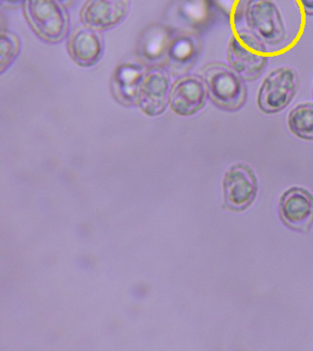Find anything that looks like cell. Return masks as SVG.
<instances>
[{
	"mask_svg": "<svg viewBox=\"0 0 313 351\" xmlns=\"http://www.w3.org/2000/svg\"><path fill=\"white\" fill-rule=\"evenodd\" d=\"M202 75L209 99L220 110L235 112L246 104V84L233 68L211 62L204 67Z\"/></svg>",
	"mask_w": 313,
	"mask_h": 351,
	"instance_id": "1",
	"label": "cell"
},
{
	"mask_svg": "<svg viewBox=\"0 0 313 351\" xmlns=\"http://www.w3.org/2000/svg\"><path fill=\"white\" fill-rule=\"evenodd\" d=\"M227 54L230 66L246 82L259 78L268 62L266 45L248 29L238 32L231 38Z\"/></svg>",
	"mask_w": 313,
	"mask_h": 351,
	"instance_id": "2",
	"label": "cell"
},
{
	"mask_svg": "<svg viewBox=\"0 0 313 351\" xmlns=\"http://www.w3.org/2000/svg\"><path fill=\"white\" fill-rule=\"evenodd\" d=\"M244 18L248 31L264 45L275 47L285 42L287 29L284 21L272 0H247Z\"/></svg>",
	"mask_w": 313,
	"mask_h": 351,
	"instance_id": "3",
	"label": "cell"
},
{
	"mask_svg": "<svg viewBox=\"0 0 313 351\" xmlns=\"http://www.w3.org/2000/svg\"><path fill=\"white\" fill-rule=\"evenodd\" d=\"M24 12L30 25L43 39L56 43L65 36L69 19L58 0H25Z\"/></svg>",
	"mask_w": 313,
	"mask_h": 351,
	"instance_id": "4",
	"label": "cell"
},
{
	"mask_svg": "<svg viewBox=\"0 0 313 351\" xmlns=\"http://www.w3.org/2000/svg\"><path fill=\"white\" fill-rule=\"evenodd\" d=\"M299 75L291 68L280 67L269 73L258 91L257 105L265 114H276L285 110L298 91Z\"/></svg>",
	"mask_w": 313,
	"mask_h": 351,
	"instance_id": "5",
	"label": "cell"
},
{
	"mask_svg": "<svg viewBox=\"0 0 313 351\" xmlns=\"http://www.w3.org/2000/svg\"><path fill=\"white\" fill-rule=\"evenodd\" d=\"M257 176L248 165L231 166L223 178L225 208L233 211L248 208L257 197Z\"/></svg>",
	"mask_w": 313,
	"mask_h": 351,
	"instance_id": "6",
	"label": "cell"
},
{
	"mask_svg": "<svg viewBox=\"0 0 313 351\" xmlns=\"http://www.w3.org/2000/svg\"><path fill=\"white\" fill-rule=\"evenodd\" d=\"M279 214L288 227L306 231L313 222L312 195L299 187L288 189L280 199Z\"/></svg>",
	"mask_w": 313,
	"mask_h": 351,
	"instance_id": "7",
	"label": "cell"
},
{
	"mask_svg": "<svg viewBox=\"0 0 313 351\" xmlns=\"http://www.w3.org/2000/svg\"><path fill=\"white\" fill-rule=\"evenodd\" d=\"M129 10V0H86L80 18L92 29H108L121 23Z\"/></svg>",
	"mask_w": 313,
	"mask_h": 351,
	"instance_id": "8",
	"label": "cell"
},
{
	"mask_svg": "<svg viewBox=\"0 0 313 351\" xmlns=\"http://www.w3.org/2000/svg\"><path fill=\"white\" fill-rule=\"evenodd\" d=\"M170 79L163 71H152L141 81L137 102L141 111L150 117L161 115L170 99Z\"/></svg>",
	"mask_w": 313,
	"mask_h": 351,
	"instance_id": "9",
	"label": "cell"
},
{
	"mask_svg": "<svg viewBox=\"0 0 313 351\" xmlns=\"http://www.w3.org/2000/svg\"><path fill=\"white\" fill-rule=\"evenodd\" d=\"M206 97L204 82L196 76H186L174 84L170 93L171 108L179 116H192L204 107Z\"/></svg>",
	"mask_w": 313,
	"mask_h": 351,
	"instance_id": "10",
	"label": "cell"
},
{
	"mask_svg": "<svg viewBox=\"0 0 313 351\" xmlns=\"http://www.w3.org/2000/svg\"><path fill=\"white\" fill-rule=\"evenodd\" d=\"M68 51L73 61L82 67H91L99 61L102 43L96 29L80 26L71 34Z\"/></svg>",
	"mask_w": 313,
	"mask_h": 351,
	"instance_id": "11",
	"label": "cell"
},
{
	"mask_svg": "<svg viewBox=\"0 0 313 351\" xmlns=\"http://www.w3.org/2000/svg\"><path fill=\"white\" fill-rule=\"evenodd\" d=\"M288 128L302 140L313 141V103H305L294 108L288 119Z\"/></svg>",
	"mask_w": 313,
	"mask_h": 351,
	"instance_id": "12",
	"label": "cell"
},
{
	"mask_svg": "<svg viewBox=\"0 0 313 351\" xmlns=\"http://www.w3.org/2000/svg\"><path fill=\"white\" fill-rule=\"evenodd\" d=\"M170 51L174 62L183 67H189L200 53V43L190 35H182L174 40Z\"/></svg>",
	"mask_w": 313,
	"mask_h": 351,
	"instance_id": "13",
	"label": "cell"
},
{
	"mask_svg": "<svg viewBox=\"0 0 313 351\" xmlns=\"http://www.w3.org/2000/svg\"><path fill=\"white\" fill-rule=\"evenodd\" d=\"M212 12L222 16L229 23H237L243 20L244 0H208Z\"/></svg>",
	"mask_w": 313,
	"mask_h": 351,
	"instance_id": "14",
	"label": "cell"
},
{
	"mask_svg": "<svg viewBox=\"0 0 313 351\" xmlns=\"http://www.w3.org/2000/svg\"><path fill=\"white\" fill-rule=\"evenodd\" d=\"M1 60H0V65H1V71L3 72L5 68L8 66L14 60L19 51V40L14 34L10 32H2L1 34Z\"/></svg>",
	"mask_w": 313,
	"mask_h": 351,
	"instance_id": "15",
	"label": "cell"
},
{
	"mask_svg": "<svg viewBox=\"0 0 313 351\" xmlns=\"http://www.w3.org/2000/svg\"><path fill=\"white\" fill-rule=\"evenodd\" d=\"M305 14L313 16V0H299Z\"/></svg>",
	"mask_w": 313,
	"mask_h": 351,
	"instance_id": "16",
	"label": "cell"
},
{
	"mask_svg": "<svg viewBox=\"0 0 313 351\" xmlns=\"http://www.w3.org/2000/svg\"><path fill=\"white\" fill-rule=\"evenodd\" d=\"M21 2H25V0H2V3L9 5V6H17Z\"/></svg>",
	"mask_w": 313,
	"mask_h": 351,
	"instance_id": "17",
	"label": "cell"
},
{
	"mask_svg": "<svg viewBox=\"0 0 313 351\" xmlns=\"http://www.w3.org/2000/svg\"><path fill=\"white\" fill-rule=\"evenodd\" d=\"M58 1L62 5H64V6H70L75 0H58Z\"/></svg>",
	"mask_w": 313,
	"mask_h": 351,
	"instance_id": "18",
	"label": "cell"
},
{
	"mask_svg": "<svg viewBox=\"0 0 313 351\" xmlns=\"http://www.w3.org/2000/svg\"><path fill=\"white\" fill-rule=\"evenodd\" d=\"M203 1H208V0H203Z\"/></svg>",
	"mask_w": 313,
	"mask_h": 351,
	"instance_id": "19",
	"label": "cell"
}]
</instances>
